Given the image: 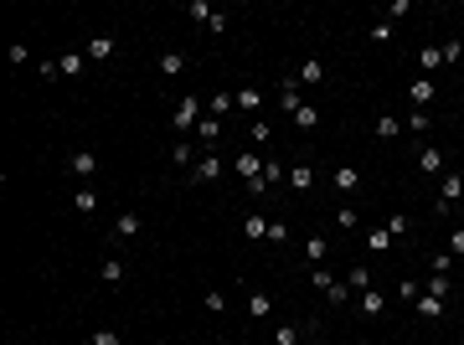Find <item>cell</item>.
<instances>
[{"instance_id":"1","label":"cell","mask_w":464,"mask_h":345,"mask_svg":"<svg viewBox=\"0 0 464 345\" xmlns=\"http://www.w3.org/2000/svg\"><path fill=\"white\" fill-rule=\"evenodd\" d=\"M202 103L207 98H181V109H176V129H181V135H196V124H202Z\"/></svg>"},{"instance_id":"2","label":"cell","mask_w":464,"mask_h":345,"mask_svg":"<svg viewBox=\"0 0 464 345\" xmlns=\"http://www.w3.org/2000/svg\"><path fill=\"white\" fill-rule=\"evenodd\" d=\"M407 98H413V109H428V98H439V88H433V77H413V83H407Z\"/></svg>"},{"instance_id":"3","label":"cell","mask_w":464,"mask_h":345,"mask_svg":"<svg viewBox=\"0 0 464 345\" xmlns=\"http://www.w3.org/2000/svg\"><path fill=\"white\" fill-rule=\"evenodd\" d=\"M124 273H129L124 258H103V263H98V284H103V289H119V284H124Z\"/></svg>"},{"instance_id":"4","label":"cell","mask_w":464,"mask_h":345,"mask_svg":"<svg viewBox=\"0 0 464 345\" xmlns=\"http://www.w3.org/2000/svg\"><path fill=\"white\" fill-rule=\"evenodd\" d=\"M68 170H73L77 181H88L93 170H98V155H93V150H73V155H68Z\"/></svg>"},{"instance_id":"5","label":"cell","mask_w":464,"mask_h":345,"mask_svg":"<svg viewBox=\"0 0 464 345\" xmlns=\"http://www.w3.org/2000/svg\"><path fill=\"white\" fill-rule=\"evenodd\" d=\"M278 109H284L289 118L304 109V98H299V83H294V77H284V88H278Z\"/></svg>"},{"instance_id":"6","label":"cell","mask_w":464,"mask_h":345,"mask_svg":"<svg viewBox=\"0 0 464 345\" xmlns=\"http://www.w3.org/2000/svg\"><path fill=\"white\" fill-rule=\"evenodd\" d=\"M191 181L196 185H202V181H222V160H217V155H202V160L191 165Z\"/></svg>"},{"instance_id":"7","label":"cell","mask_w":464,"mask_h":345,"mask_svg":"<svg viewBox=\"0 0 464 345\" xmlns=\"http://www.w3.org/2000/svg\"><path fill=\"white\" fill-rule=\"evenodd\" d=\"M140 227H144V222L135 217V211H119V217H114V237H119V243H129V237H140Z\"/></svg>"},{"instance_id":"8","label":"cell","mask_w":464,"mask_h":345,"mask_svg":"<svg viewBox=\"0 0 464 345\" xmlns=\"http://www.w3.org/2000/svg\"><path fill=\"white\" fill-rule=\"evenodd\" d=\"M274 314V299L263 294V289H253V294H248V320H269Z\"/></svg>"},{"instance_id":"9","label":"cell","mask_w":464,"mask_h":345,"mask_svg":"<svg viewBox=\"0 0 464 345\" xmlns=\"http://www.w3.org/2000/svg\"><path fill=\"white\" fill-rule=\"evenodd\" d=\"M459 196H464V176H439V201L454 206Z\"/></svg>"},{"instance_id":"10","label":"cell","mask_w":464,"mask_h":345,"mask_svg":"<svg viewBox=\"0 0 464 345\" xmlns=\"http://www.w3.org/2000/svg\"><path fill=\"white\" fill-rule=\"evenodd\" d=\"M356 309H361L366 320H377V314L387 309V304H382V294H377V289H366V294H356Z\"/></svg>"},{"instance_id":"11","label":"cell","mask_w":464,"mask_h":345,"mask_svg":"<svg viewBox=\"0 0 464 345\" xmlns=\"http://www.w3.org/2000/svg\"><path fill=\"white\" fill-rule=\"evenodd\" d=\"M299 83H310V88L325 83V62H320V57H304V62H299Z\"/></svg>"},{"instance_id":"12","label":"cell","mask_w":464,"mask_h":345,"mask_svg":"<svg viewBox=\"0 0 464 345\" xmlns=\"http://www.w3.org/2000/svg\"><path fill=\"white\" fill-rule=\"evenodd\" d=\"M418 170H423V176H444V150H433V144H428V150L418 155Z\"/></svg>"},{"instance_id":"13","label":"cell","mask_w":464,"mask_h":345,"mask_svg":"<svg viewBox=\"0 0 464 345\" xmlns=\"http://www.w3.org/2000/svg\"><path fill=\"white\" fill-rule=\"evenodd\" d=\"M243 237H248V243H269V217H258V211H253V217L243 222Z\"/></svg>"},{"instance_id":"14","label":"cell","mask_w":464,"mask_h":345,"mask_svg":"<svg viewBox=\"0 0 464 345\" xmlns=\"http://www.w3.org/2000/svg\"><path fill=\"white\" fill-rule=\"evenodd\" d=\"M304 258H310V268H325L330 243H325V237H310V243H304Z\"/></svg>"},{"instance_id":"15","label":"cell","mask_w":464,"mask_h":345,"mask_svg":"<svg viewBox=\"0 0 464 345\" xmlns=\"http://www.w3.org/2000/svg\"><path fill=\"white\" fill-rule=\"evenodd\" d=\"M356 185H361V170H356V165H340V170H336V191H340V196H351Z\"/></svg>"},{"instance_id":"16","label":"cell","mask_w":464,"mask_h":345,"mask_svg":"<svg viewBox=\"0 0 464 345\" xmlns=\"http://www.w3.org/2000/svg\"><path fill=\"white\" fill-rule=\"evenodd\" d=\"M73 211H83V217L98 211V191H93V185H77V191H73Z\"/></svg>"},{"instance_id":"17","label":"cell","mask_w":464,"mask_h":345,"mask_svg":"<svg viewBox=\"0 0 464 345\" xmlns=\"http://www.w3.org/2000/svg\"><path fill=\"white\" fill-rule=\"evenodd\" d=\"M207 109H211V118H227V114L237 109V98H232V93H211V98H207Z\"/></svg>"},{"instance_id":"18","label":"cell","mask_w":464,"mask_h":345,"mask_svg":"<svg viewBox=\"0 0 464 345\" xmlns=\"http://www.w3.org/2000/svg\"><path fill=\"white\" fill-rule=\"evenodd\" d=\"M217 135H222V118L202 114V124H196V139H202V144H217Z\"/></svg>"},{"instance_id":"19","label":"cell","mask_w":464,"mask_h":345,"mask_svg":"<svg viewBox=\"0 0 464 345\" xmlns=\"http://www.w3.org/2000/svg\"><path fill=\"white\" fill-rule=\"evenodd\" d=\"M170 155H176V165H181V170H191L196 160H202V155H196V144H191V139H176V150H170Z\"/></svg>"},{"instance_id":"20","label":"cell","mask_w":464,"mask_h":345,"mask_svg":"<svg viewBox=\"0 0 464 345\" xmlns=\"http://www.w3.org/2000/svg\"><path fill=\"white\" fill-rule=\"evenodd\" d=\"M423 77H428V72H439V68H449V62H444V47H423Z\"/></svg>"},{"instance_id":"21","label":"cell","mask_w":464,"mask_h":345,"mask_svg":"<svg viewBox=\"0 0 464 345\" xmlns=\"http://www.w3.org/2000/svg\"><path fill=\"white\" fill-rule=\"evenodd\" d=\"M392 243H397V237H392L387 227H371V232H366V247H371V253H387Z\"/></svg>"},{"instance_id":"22","label":"cell","mask_w":464,"mask_h":345,"mask_svg":"<svg viewBox=\"0 0 464 345\" xmlns=\"http://www.w3.org/2000/svg\"><path fill=\"white\" fill-rule=\"evenodd\" d=\"M294 129H304V135H310V129H320V109H315V103H304V109L294 114Z\"/></svg>"},{"instance_id":"23","label":"cell","mask_w":464,"mask_h":345,"mask_svg":"<svg viewBox=\"0 0 464 345\" xmlns=\"http://www.w3.org/2000/svg\"><path fill=\"white\" fill-rule=\"evenodd\" d=\"M289 185H294V191H310V185H315V170H310V165L299 160L294 170H289Z\"/></svg>"},{"instance_id":"24","label":"cell","mask_w":464,"mask_h":345,"mask_svg":"<svg viewBox=\"0 0 464 345\" xmlns=\"http://www.w3.org/2000/svg\"><path fill=\"white\" fill-rule=\"evenodd\" d=\"M346 284H351V294H366V289H371V268H366V263H356Z\"/></svg>"},{"instance_id":"25","label":"cell","mask_w":464,"mask_h":345,"mask_svg":"<svg viewBox=\"0 0 464 345\" xmlns=\"http://www.w3.org/2000/svg\"><path fill=\"white\" fill-rule=\"evenodd\" d=\"M232 98H237V109H243V114H258V88H253V83H248V88H237Z\"/></svg>"},{"instance_id":"26","label":"cell","mask_w":464,"mask_h":345,"mask_svg":"<svg viewBox=\"0 0 464 345\" xmlns=\"http://www.w3.org/2000/svg\"><path fill=\"white\" fill-rule=\"evenodd\" d=\"M403 129H407V124H403V118H392V114H382V118H377V135H382V139H397Z\"/></svg>"},{"instance_id":"27","label":"cell","mask_w":464,"mask_h":345,"mask_svg":"<svg viewBox=\"0 0 464 345\" xmlns=\"http://www.w3.org/2000/svg\"><path fill=\"white\" fill-rule=\"evenodd\" d=\"M418 314H423V320H439V314H444V299H433V294H418Z\"/></svg>"},{"instance_id":"28","label":"cell","mask_w":464,"mask_h":345,"mask_svg":"<svg viewBox=\"0 0 464 345\" xmlns=\"http://www.w3.org/2000/svg\"><path fill=\"white\" fill-rule=\"evenodd\" d=\"M160 72H165V77H181V72H186V57H181V52H165V57H160Z\"/></svg>"},{"instance_id":"29","label":"cell","mask_w":464,"mask_h":345,"mask_svg":"<svg viewBox=\"0 0 464 345\" xmlns=\"http://www.w3.org/2000/svg\"><path fill=\"white\" fill-rule=\"evenodd\" d=\"M88 57H93V62H103V57H114V36H93V47H88Z\"/></svg>"},{"instance_id":"30","label":"cell","mask_w":464,"mask_h":345,"mask_svg":"<svg viewBox=\"0 0 464 345\" xmlns=\"http://www.w3.org/2000/svg\"><path fill=\"white\" fill-rule=\"evenodd\" d=\"M57 68H62V77H77V72H83V57H77V52H62Z\"/></svg>"},{"instance_id":"31","label":"cell","mask_w":464,"mask_h":345,"mask_svg":"<svg viewBox=\"0 0 464 345\" xmlns=\"http://www.w3.org/2000/svg\"><path fill=\"white\" fill-rule=\"evenodd\" d=\"M407 129H413V135H428V129H433L428 109H413V114H407Z\"/></svg>"},{"instance_id":"32","label":"cell","mask_w":464,"mask_h":345,"mask_svg":"<svg viewBox=\"0 0 464 345\" xmlns=\"http://www.w3.org/2000/svg\"><path fill=\"white\" fill-rule=\"evenodd\" d=\"M325 299H330V304H356L351 284H330V289H325Z\"/></svg>"},{"instance_id":"33","label":"cell","mask_w":464,"mask_h":345,"mask_svg":"<svg viewBox=\"0 0 464 345\" xmlns=\"http://www.w3.org/2000/svg\"><path fill=\"white\" fill-rule=\"evenodd\" d=\"M186 16H191V21H202V26H207L211 16H217V10H211V6H207V0H191V6H186Z\"/></svg>"},{"instance_id":"34","label":"cell","mask_w":464,"mask_h":345,"mask_svg":"<svg viewBox=\"0 0 464 345\" xmlns=\"http://www.w3.org/2000/svg\"><path fill=\"white\" fill-rule=\"evenodd\" d=\"M392 36H397V31H392V21H377V26H371V42H377V47H387Z\"/></svg>"},{"instance_id":"35","label":"cell","mask_w":464,"mask_h":345,"mask_svg":"<svg viewBox=\"0 0 464 345\" xmlns=\"http://www.w3.org/2000/svg\"><path fill=\"white\" fill-rule=\"evenodd\" d=\"M428 294H433V299H449V273H433V278H428Z\"/></svg>"},{"instance_id":"36","label":"cell","mask_w":464,"mask_h":345,"mask_svg":"<svg viewBox=\"0 0 464 345\" xmlns=\"http://www.w3.org/2000/svg\"><path fill=\"white\" fill-rule=\"evenodd\" d=\"M294 340H299L294 325H274V345H294Z\"/></svg>"},{"instance_id":"37","label":"cell","mask_w":464,"mask_h":345,"mask_svg":"<svg viewBox=\"0 0 464 345\" xmlns=\"http://www.w3.org/2000/svg\"><path fill=\"white\" fill-rule=\"evenodd\" d=\"M269 243H274V247L289 243V227H284V222H269Z\"/></svg>"},{"instance_id":"38","label":"cell","mask_w":464,"mask_h":345,"mask_svg":"<svg viewBox=\"0 0 464 345\" xmlns=\"http://www.w3.org/2000/svg\"><path fill=\"white\" fill-rule=\"evenodd\" d=\"M88 345H119V330H109V325L93 330V340H88Z\"/></svg>"},{"instance_id":"39","label":"cell","mask_w":464,"mask_h":345,"mask_svg":"<svg viewBox=\"0 0 464 345\" xmlns=\"http://www.w3.org/2000/svg\"><path fill=\"white\" fill-rule=\"evenodd\" d=\"M444 62H464V42L454 36V42H444Z\"/></svg>"},{"instance_id":"40","label":"cell","mask_w":464,"mask_h":345,"mask_svg":"<svg viewBox=\"0 0 464 345\" xmlns=\"http://www.w3.org/2000/svg\"><path fill=\"white\" fill-rule=\"evenodd\" d=\"M202 304H207V309H211V314H222V309H227V299H222V289H211V294H207Z\"/></svg>"},{"instance_id":"41","label":"cell","mask_w":464,"mask_h":345,"mask_svg":"<svg viewBox=\"0 0 464 345\" xmlns=\"http://www.w3.org/2000/svg\"><path fill=\"white\" fill-rule=\"evenodd\" d=\"M336 222H340V232H351L361 217H356V206H340V217H336Z\"/></svg>"},{"instance_id":"42","label":"cell","mask_w":464,"mask_h":345,"mask_svg":"<svg viewBox=\"0 0 464 345\" xmlns=\"http://www.w3.org/2000/svg\"><path fill=\"white\" fill-rule=\"evenodd\" d=\"M274 181H284V165H278V160L263 165V185H274Z\"/></svg>"},{"instance_id":"43","label":"cell","mask_w":464,"mask_h":345,"mask_svg":"<svg viewBox=\"0 0 464 345\" xmlns=\"http://www.w3.org/2000/svg\"><path fill=\"white\" fill-rule=\"evenodd\" d=\"M428 263H433V273H449V268H454V253H433Z\"/></svg>"},{"instance_id":"44","label":"cell","mask_w":464,"mask_h":345,"mask_svg":"<svg viewBox=\"0 0 464 345\" xmlns=\"http://www.w3.org/2000/svg\"><path fill=\"white\" fill-rule=\"evenodd\" d=\"M407 10H413V0H392V6H387V16H392V21H403Z\"/></svg>"},{"instance_id":"45","label":"cell","mask_w":464,"mask_h":345,"mask_svg":"<svg viewBox=\"0 0 464 345\" xmlns=\"http://www.w3.org/2000/svg\"><path fill=\"white\" fill-rule=\"evenodd\" d=\"M397 294H403L407 304H418V284H413V278H403V284H397Z\"/></svg>"},{"instance_id":"46","label":"cell","mask_w":464,"mask_h":345,"mask_svg":"<svg viewBox=\"0 0 464 345\" xmlns=\"http://www.w3.org/2000/svg\"><path fill=\"white\" fill-rule=\"evenodd\" d=\"M248 139H274V129L263 124V118H253V129H248Z\"/></svg>"},{"instance_id":"47","label":"cell","mask_w":464,"mask_h":345,"mask_svg":"<svg viewBox=\"0 0 464 345\" xmlns=\"http://www.w3.org/2000/svg\"><path fill=\"white\" fill-rule=\"evenodd\" d=\"M407 227H413L407 217H392V222H387V232H392V237H407Z\"/></svg>"},{"instance_id":"48","label":"cell","mask_w":464,"mask_h":345,"mask_svg":"<svg viewBox=\"0 0 464 345\" xmlns=\"http://www.w3.org/2000/svg\"><path fill=\"white\" fill-rule=\"evenodd\" d=\"M310 278H315V289H320V294H325V289H330V284H336V278H330V268H315Z\"/></svg>"},{"instance_id":"49","label":"cell","mask_w":464,"mask_h":345,"mask_svg":"<svg viewBox=\"0 0 464 345\" xmlns=\"http://www.w3.org/2000/svg\"><path fill=\"white\" fill-rule=\"evenodd\" d=\"M449 253L464 258V227H459V232H449Z\"/></svg>"},{"instance_id":"50","label":"cell","mask_w":464,"mask_h":345,"mask_svg":"<svg viewBox=\"0 0 464 345\" xmlns=\"http://www.w3.org/2000/svg\"><path fill=\"white\" fill-rule=\"evenodd\" d=\"M310 345H325V340H310Z\"/></svg>"}]
</instances>
